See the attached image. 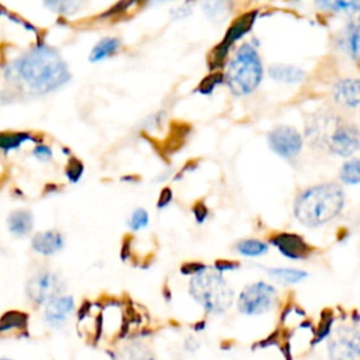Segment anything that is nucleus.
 <instances>
[{
  "instance_id": "obj_1",
  "label": "nucleus",
  "mask_w": 360,
  "mask_h": 360,
  "mask_svg": "<svg viewBox=\"0 0 360 360\" xmlns=\"http://www.w3.org/2000/svg\"><path fill=\"white\" fill-rule=\"evenodd\" d=\"M7 76L22 82L38 94L65 84L70 73L59 53L48 45H37L17 58L7 69Z\"/></svg>"
},
{
  "instance_id": "obj_2",
  "label": "nucleus",
  "mask_w": 360,
  "mask_h": 360,
  "mask_svg": "<svg viewBox=\"0 0 360 360\" xmlns=\"http://www.w3.org/2000/svg\"><path fill=\"white\" fill-rule=\"evenodd\" d=\"M343 207L342 187L335 183L318 184L298 194L294 214L307 226H319L333 219Z\"/></svg>"
},
{
  "instance_id": "obj_3",
  "label": "nucleus",
  "mask_w": 360,
  "mask_h": 360,
  "mask_svg": "<svg viewBox=\"0 0 360 360\" xmlns=\"http://www.w3.org/2000/svg\"><path fill=\"white\" fill-rule=\"evenodd\" d=\"M190 294L212 314L226 311L232 304V290L225 278L214 271L204 269L194 274L190 281Z\"/></svg>"
},
{
  "instance_id": "obj_4",
  "label": "nucleus",
  "mask_w": 360,
  "mask_h": 360,
  "mask_svg": "<svg viewBox=\"0 0 360 360\" xmlns=\"http://www.w3.org/2000/svg\"><path fill=\"white\" fill-rule=\"evenodd\" d=\"M225 79L229 89L236 94H248L257 87L262 80V62L250 44L238 48L228 65Z\"/></svg>"
},
{
  "instance_id": "obj_5",
  "label": "nucleus",
  "mask_w": 360,
  "mask_h": 360,
  "mask_svg": "<svg viewBox=\"0 0 360 360\" xmlns=\"http://www.w3.org/2000/svg\"><path fill=\"white\" fill-rule=\"evenodd\" d=\"M277 300L274 287L263 281L249 284L239 295L238 307L246 315H259L270 311Z\"/></svg>"
},
{
  "instance_id": "obj_6",
  "label": "nucleus",
  "mask_w": 360,
  "mask_h": 360,
  "mask_svg": "<svg viewBox=\"0 0 360 360\" xmlns=\"http://www.w3.org/2000/svg\"><path fill=\"white\" fill-rule=\"evenodd\" d=\"M63 290V280L53 271H39L34 274L27 283L28 298L41 305L60 295Z\"/></svg>"
},
{
  "instance_id": "obj_7",
  "label": "nucleus",
  "mask_w": 360,
  "mask_h": 360,
  "mask_svg": "<svg viewBox=\"0 0 360 360\" xmlns=\"http://www.w3.org/2000/svg\"><path fill=\"white\" fill-rule=\"evenodd\" d=\"M255 18H256V11H249V13H245V14L239 15L232 22V25L228 28L222 42L212 51V56L210 59V65L212 66L211 69H217L218 66H222L229 46L235 41L242 38L252 28V25L255 22Z\"/></svg>"
},
{
  "instance_id": "obj_8",
  "label": "nucleus",
  "mask_w": 360,
  "mask_h": 360,
  "mask_svg": "<svg viewBox=\"0 0 360 360\" xmlns=\"http://www.w3.org/2000/svg\"><path fill=\"white\" fill-rule=\"evenodd\" d=\"M269 145L277 155L285 159H291L300 153L302 139L297 129L287 125H281L270 131Z\"/></svg>"
},
{
  "instance_id": "obj_9",
  "label": "nucleus",
  "mask_w": 360,
  "mask_h": 360,
  "mask_svg": "<svg viewBox=\"0 0 360 360\" xmlns=\"http://www.w3.org/2000/svg\"><path fill=\"white\" fill-rule=\"evenodd\" d=\"M328 148L335 155H340V156L353 155L359 149L357 128L350 124L338 122L328 139Z\"/></svg>"
},
{
  "instance_id": "obj_10",
  "label": "nucleus",
  "mask_w": 360,
  "mask_h": 360,
  "mask_svg": "<svg viewBox=\"0 0 360 360\" xmlns=\"http://www.w3.org/2000/svg\"><path fill=\"white\" fill-rule=\"evenodd\" d=\"M359 333L357 330L339 332L330 342L329 357L330 360H357L359 359Z\"/></svg>"
},
{
  "instance_id": "obj_11",
  "label": "nucleus",
  "mask_w": 360,
  "mask_h": 360,
  "mask_svg": "<svg viewBox=\"0 0 360 360\" xmlns=\"http://www.w3.org/2000/svg\"><path fill=\"white\" fill-rule=\"evenodd\" d=\"M271 243L290 259H304L311 252L307 242L297 233H277L271 238Z\"/></svg>"
},
{
  "instance_id": "obj_12",
  "label": "nucleus",
  "mask_w": 360,
  "mask_h": 360,
  "mask_svg": "<svg viewBox=\"0 0 360 360\" xmlns=\"http://www.w3.org/2000/svg\"><path fill=\"white\" fill-rule=\"evenodd\" d=\"M75 302L70 295H59L49 302H46L44 311V319L48 325L58 328L66 322V319L73 312Z\"/></svg>"
},
{
  "instance_id": "obj_13",
  "label": "nucleus",
  "mask_w": 360,
  "mask_h": 360,
  "mask_svg": "<svg viewBox=\"0 0 360 360\" xmlns=\"http://www.w3.org/2000/svg\"><path fill=\"white\" fill-rule=\"evenodd\" d=\"M32 249L41 255L51 256L63 248V238L56 231H45L32 238Z\"/></svg>"
},
{
  "instance_id": "obj_14",
  "label": "nucleus",
  "mask_w": 360,
  "mask_h": 360,
  "mask_svg": "<svg viewBox=\"0 0 360 360\" xmlns=\"http://www.w3.org/2000/svg\"><path fill=\"white\" fill-rule=\"evenodd\" d=\"M333 97L338 103L347 107H356L359 104V80L342 79L333 87Z\"/></svg>"
},
{
  "instance_id": "obj_15",
  "label": "nucleus",
  "mask_w": 360,
  "mask_h": 360,
  "mask_svg": "<svg viewBox=\"0 0 360 360\" xmlns=\"http://www.w3.org/2000/svg\"><path fill=\"white\" fill-rule=\"evenodd\" d=\"M32 224L34 221H32L31 212L24 210L14 211L7 217V226L10 232L15 236H24L30 233L32 229Z\"/></svg>"
},
{
  "instance_id": "obj_16",
  "label": "nucleus",
  "mask_w": 360,
  "mask_h": 360,
  "mask_svg": "<svg viewBox=\"0 0 360 360\" xmlns=\"http://www.w3.org/2000/svg\"><path fill=\"white\" fill-rule=\"evenodd\" d=\"M269 75L274 80L285 83H297L305 77V72L302 69L288 65H273L269 69Z\"/></svg>"
},
{
  "instance_id": "obj_17",
  "label": "nucleus",
  "mask_w": 360,
  "mask_h": 360,
  "mask_svg": "<svg viewBox=\"0 0 360 360\" xmlns=\"http://www.w3.org/2000/svg\"><path fill=\"white\" fill-rule=\"evenodd\" d=\"M114 360H156L155 354L141 343H132L121 349Z\"/></svg>"
},
{
  "instance_id": "obj_18",
  "label": "nucleus",
  "mask_w": 360,
  "mask_h": 360,
  "mask_svg": "<svg viewBox=\"0 0 360 360\" xmlns=\"http://www.w3.org/2000/svg\"><path fill=\"white\" fill-rule=\"evenodd\" d=\"M120 48V39L118 38H104L101 39L91 51L90 53V60L91 62H97V60H101L112 53L117 52V49Z\"/></svg>"
},
{
  "instance_id": "obj_19",
  "label": "nucleus",
  "mask_w": 360,
  "mask_h": 360,
  "mask_svg": "<svg viewBox=\"0 0 360 360\" xmlns=\"http://www.w3.org/2000/svg\"><path fill=\"white\" fill-rule=\"evenodd\" d=\"M267 273L274 278H277L278 281H283L287 284L298 283L300 280L307 277V273L295 269H267Z\"/></svg>"
},
{
  "instance_id": "obj_20",
  "label": "nucleus",
  "mask_w": 360,
  "mask_h": 360,
  "mask_svg": "<svg viewBox=\"0 0 360 360\" xmlns=\"http://www.w3.org/2000/svg\"><path fill=\"white\" fill-rule=\"evenodd\" d=\"M236 250L243 256H260L267 252V245L256 239H245L236 245Z\"/></svg>"
},
{
  "instance_id": "obj_21",
  "label": "nucleus",
  "mask_w": 360,
  "mask_h": 360,
  "mask_svg": "<svg viewBox=\"0 0 360 360\" xmlns=\"http://www.w3.org/2000/svg\"><path fill=\"white\" fill-rule=\"evenodd\" d=\"M340 177L345 183H349V184H357L359 183L360 176H359V159L357 158H353L352 160H349L343 165Z\"/></svg>"
},
{
  "instance_id": "obj_22",
  "label": "nucleus",
  "mask_w": 360,
  "mask_h": 360,
  "mask_svg": "<svg viewBox=\"0 0 360 360\" xmlns=\"http://www.w3.org/2000/svg\"><path fill=\"white\" fill-rule=\"evenodd\" d=\"M27 139H31L28 134H0V149H4L6 152L15 149Z\"/></svg>"
},
{
  "instance_id": "obj_23",
  "label": "nucleus",
  "mask_w": 360,
  "mask_h": 360,
  "mask_svg": "<svg viewBox=\"0 0 360 360\" xmlns=\"http://www.w3.org/2000/svg\"><path fill=\"white\" fill-rule=\"evenodd\" d=\"M345 44L347 46V51L352 53V56L356 59L359 53V27L357 24H349L345 32Z\"/></svg>"
},
{
  "instance_id": "obj_24",
  "label": "nucleus",
  "mask_w": 360,
  "mask_h": 360,
  "mask_svg": "<svg viewBox=\"0 0 360 360\" xmlns=\"http://www.w3.org/2000/svg\"><path fill=\"white\" fill-rule=\"evenodd\" d=\"M222 80H224V75L219 73V72H214L210 76H207L205 79H202V82L200 83L197 90L202 94H210L214 90V87L217 84H219Z\"/></svg>"
},
{
  "instance_id": "obj_25",
  "label": "nucleus",
  "mask_w": 360,
  "mask_h": 360,
  "mask_svg": "<svg viewBox=\"0 0 360 360\" xmlns=\"http://www.w3.org/2000/svg\"><path fill=\"white\" fill-rule=\"evenodd\" d=\"M83 173V163L76 158H72L66 166V176L70 181H77Z\"/></svg>"
},
{
  "instance_id": "obj_26",
  "label": "nucleus",
  "mask_w": 360,
  "mask_h": 360,
  "mask_svg": "<svg viewBox=\"0 0 360 360\" xmlns=\"http://www.w3.org/2000/svg\"><path fill=\"white\" fill-rule=\"evenodd\" d=\"M148 221H149V217H148V212L142 208H138L134 211L131 219H129V225L132 229H141L143 226L148 225Z\"/></svg>"
},
{
  "instance_id": "obj_27",
  "label": "nucleus",
  "mask_w": 360,
  "mask_h": 360,
  "mask_svg": "<svg viewBox=\"0 0 360 360\" xmlns=\"http://www.w3.org/2000/svg\"><path fill=\"white\" fill-rule=\"evenodd\" d=\"M321 6L332 8L333 11H340V10H346V8H353L354 11L359 10V3L357 1H333V3H322Z\"/></svg>"
},
{
  "instance_id": "obj_28",
  "label": "nucleus",
  "mask_w": 360,
  "mask_h": 360,
  "mask_svg": "<svg viewBox=\"0 0 360 360\" xmlns=\"http://www.w3.org/2000/svg\"><path fill=\"white\" fill-rule=\"evenodd\" d=\"M193 212H194V217L197 219L198 224H202L207 218V214H208V210L207 207L202 204V202H197L194 207H193Z\"/></svg>"
},
{
  "instance_id": "obj_29",
  "label": "nucleus",
  "mask_w": 360,
  "mask_h": 360,
  "mask_svg": "<svg viewBox=\"0 0 360 360\" xmlns=\"http://www.w3.org/2000/svg\"><path fill=\"white\" fill-rule=\"evenodd\" d=\"M32 153H34V156H37L38 159H42V160H46V159H49V158L52 156V150H51V148L46 146V145H38V146H35L34 150H32Z\"/></svg>"
},
{
  "instance_id": "obj_30",
  "label": "nucleus",
  "mask_w": 360,
  "mask_h": 360,
  "mask_svg": "<svg viewBox=\"0 0 360 360\" xmlns=\"http://www.w3.org/2000/svg\"><path fill=\"white\" fill-rule=\"evenodd\" d=\"M48 6L53 7L59 13H68V11H72L70 8L75 10V7H77L79 4L77 3H72V1H69V3H66V1H63V3L56 1V3H48Z\"/></svg>"
},
{
  "instance_id": "obj_31",
  "label": "nucleus",
  "mask_w": 360,
  "mask_h": 360,
  "mask_svg": "<svg viewBox=\"0 0 360 360\" xmlns=\"http://www.w3.org/2000/svg\"><path fill=\"white\" fill-rule=\"evenodd\" d=\"M204 269H207L204 264L193 262V263H186V264H183L181 271H183L184 274H197V273L202 271Z\"/></svg>"
},
{
  "instance_id": "obj_32",
  "label": "nucleus",
  "mask_w": 360,
  "mask_h": 360,
  "mask_svg": "<svg viewBox=\"0 0 360 360\" xmlns=\"http://www.w3.org/2000/svg\"><path fill=\"white\" fill-rule=\"evenodd\" d=\"M170 200H172V190H170L169 187H166V188L162 190V193H160V195H159L158 207H159V208L166 207V205L170 202Z\"/></svg>"
},
{
  "instance_id": "obj_33",
  "label": "nucleus",
  "mask_w": 360,
  "mask_h": 360,
  "mask_svg": "<svg viewBox=\"0 0 360 360\" xmlns=\"http://www.w3.org/2000/svg\"><path fill=\"white\" fill-rule=\"evenodd\" d=\"M238 266H239V263H236V262H228V260H218V262L215 263V269H217L218 271L232 270V269H235V267H238Z\"/></svg>"
},
{
  "instance_id": "obj_34",
  "label": "nucleus",
  "mask_w": 360,
  "mask_h": 360,
  "mask_svg": "<svg viewBox=\"0 0 360 360\" xmlns=\"http://www.w3.org/2000/svg\"><path fill=\"white\" fill-rule=\"evenodd\" d=\"M0 360H10V359H0Z\"/></svg>"
}]
</instances>
